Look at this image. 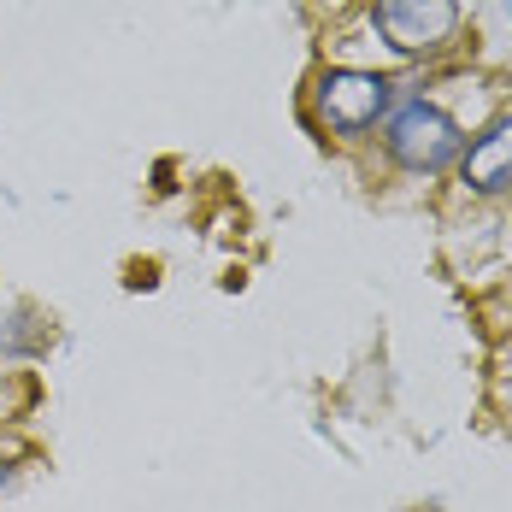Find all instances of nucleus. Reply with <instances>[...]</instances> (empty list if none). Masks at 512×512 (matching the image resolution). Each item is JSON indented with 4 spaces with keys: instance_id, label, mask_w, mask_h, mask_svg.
Listing matches in <instances>:
<instances>
[{
    "instance_id": "nucleus-1",
    "label": "nucleus",
    "mask_w": 512,
    "mask_h": 512,
    "mask_svg": "<svg viewBox=\"0 0 512 512\" xmlns=\"http://www.w3.org/2000/svg\"><path fill=\"white\" fill-rule=\"evenodd\" d=\"M401 101V83L377 65H354V59H330L318 65L307 83V118L312 130H324L330 142H365L383 130V118Z\"/></svg>"
},
{
    "instance_id": "nucleus-2",
    "label": "nucleus",
    "mask_w": 512,
    "mask_h": 512,
    "mask_svg": "<svg viewBox=\"0 0 512 512\" xmlns=\"http://www.w3.org/2000/svg\"><path fill=\"white\" fill-rule=\"evenodd\" d=\"M377 142H383V159H389L401 177H448V171L460 165L465 130L448 106L424 101V95H401L395 112L383 118Z\"/></svg>"
},
{
    "instance_id": "nucleus-3",
    "label": "nucleus",
    "mask_w": 512,
    "mask_h": 512,
    "mask_svg": "<svg viewBox=\"0 0 512 512\" xmlns=\"http://www.w3.org/2000/svg\"><path fill=\"white\" fill-rule=\"evenodd\" d=\"M365 30L395 59H448L465 36L460 0H365Z\"/></svg>"
},
{
    "instance_id": "nucleus-4",
    "label": "nucleus",
    "mask_w": 512,
    "mask_h": 512,
    "mask_svg": "<svg viewBox=\"0 0 512 512\" xmlns=\"http://www.w3.org/2000/svg\"><path fill=\"white\" fill-rule=\"evenodd\" d=\"M454 177H460L465 195H477V201H501V195H512V106L495 112V118L460 148Z\"/></svg>"
},
{
    "instance_id": "nucleus-5",
    "label": "nucleus",
    "mask_w": 512,
    "mask_h": 512,
    "mask_svg": "<svg viewBox=\"0 0 512 512\" xmlns=\"http://www.w3.org/2000/svg\"><path fill=\"white\" fill-rule=\"evenodd\" d=\"M507 12H512V0H507Z\"/></svg>"
}]
</instances>
